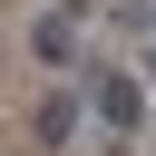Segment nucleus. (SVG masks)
<instances>
[{
    "mask_svg": "<svg viewBox=\"0 0 156 156\" xmlns=\"http://www.w3.org/2000/svg\"><path fill=\"white\" fill-rule=\"evenodd\" d=\"M88 107H98V117H107V127H117V136H136V127H146V78H117V68H107V78H98V98H88Z\"/></svg>",
    "mask_w": 156,
    "mask_h": 156,
    "instance_id": "f257e3e1",
    "label": "nucleus"
},
{
    "mask_svg": "<svg viewBox=\"0 0 156 156\" xmlns=\"http://www.w3.org/2000/svg\"><path fill=\"white\" fill-rule=\"evenodd\" d=\"M29 127H39V146H78L88 107H78V98H39V117H29Z\"/></svg>",
    "mask_w": 156,
    "mask_h": 156,
    "instance_id": "7ed1b4c3",
    "label": "nucleus"
},
{
    "mask_svg": "<svg viewBox=\"0 0 156 156\" xmlns=\"http://www.w3.org/2000/svg\"><path fill=\"white\" fill-rule=\"evenodd\" d=\"M29 58H39V68H68V58H78V20H68V10H39V20H29Z\"/></svg>",
    "mask_w": 156,
    "mask_h": 156,
    "instance_id": "f03ea898",
    "label": "nucleus"
}]
</instances>
